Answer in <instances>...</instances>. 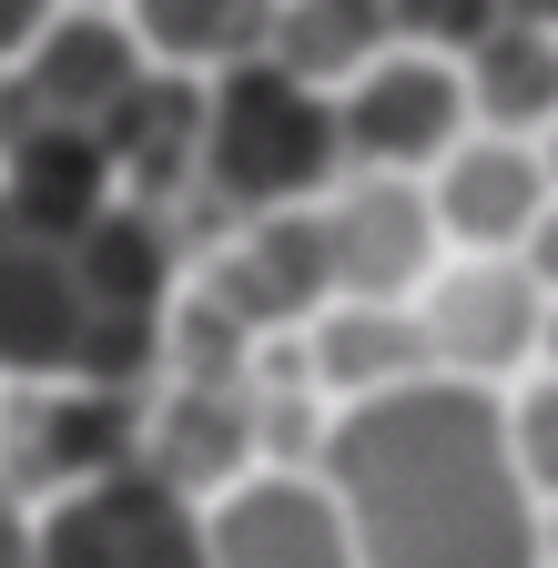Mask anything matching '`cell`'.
I'll return each mask as SVG.
<instances>
[{"instance_id": "7402d4cb", "label": "cell", "mask_w": 558, "mask_h": 568, "mask_svg": "<svg viewBox=\"0 0 558 568\" xmlns=\"http://www.w3.org/2000/svg\"><path fill=\"white\" fill-rule=\"evenodd\" d=\"M51 11H61V0H0V71H11V61L51 31Z\"/></svg>"}, {"instance_id": "44dd1931", "label": "cell", "mask_w": 558, "mask_h": 568, "mask_svg": "<svg viewBox=\"0 0 558 568\" xmlns=\"http://www.w3.org/2000/svg\"><path fill=\"white\" fill-rule=\"evenodd\" d=\"M386 31L396 51H467L477 31H498V0H386Z\"/></svg>"}, {"instance_id": "7a4b0ae2", "label": "cell", "mask_w": 558, "mask_h": 568, "mask_svg": "<svg viewBox=\"0 0 558 568\" xmlns=\"http://www.w3.org/2000/svg\"><path fill=\"white\" fill-rule=\"evenodd\" d=\"M345 173V142H335V92L254 61L203 71V183L224 213H264V203H315Z\"/></svg>"}, {"instance_id": "4316f807", "label": "cell", "mask_w": 558, "mask_h": 568, "mask_svg": "<svg viewBox=\"0 0 558 568\" xmlns=\"http://www.w3.org/2000/svg\"><path fill=\"white\" fill-rule=\"evenodd\" d=\"M538 376H558V295H548V315H538V355H528Z\"/></svg>"}, {"instance_id": "9c48e42d", "label": "cell", "mask_w": 558, "mask_h": 568, "mask_svg": "<svg viewBox=\"0 0 558 568\" xmlns=\"http://www.w3.org/2000/svg\"><path fill=\"white\" fill-rule=\"evenodd\" d=\"M538 203H548V173L518 132H457L437 173H427V213H437V234L457 254H518L528 224H538Z\"/></svg>"}, {"instance_id": "4fadbf2b", "label": "cell", "mask_w": 558, "mask_h": 568, "mask_svg": "<svg viewBox=\"0 0 558 568\" xmlns=\"http://www.w3.org/2000/svg\"><path fill=\"white\" fill-rule=\"evenodd\" d=\"M143 477H163L173 497L214 508L234 477H254V416H244V386H153L143 406Z\"/></svg>"}, {"instance_id": "603a6c76", "label": "cell", "mask_w": 558, "mask_h": 568, "mask_svg": "<svg viewBox=\"0 0 558 568\" xmlns=\"http://www.w3.org/2000/svg\"><path fill=\"white\" fill-rule=\"evenodd\" d=\"M518 264L538 274V295H558V193L538 203V224H528V244H518Z\"/></svg>"}, {"instance_id": "ffe728a7", "label": "cell", "mask_w": 558, "mask_h": 568, "mask_svg": "<svg viewBox=\"0 0 558 568\" xmlns=\"http://www.w3.org/2000/svg\"><path fill=\"white\" fill-rule=\"evenodd\" d=\"M498 426H508V457H518V487L538 497V508H558V376H518L498 396Z\"/></svg>"}, {"instance_id": "e0dca14e", "label": "cell", "mask_w": 558, "mask_h": 568, "mask_svg": "<svg viewBox=\"0 0 558 568\" xmlns=\"http://www.w3.org/2000/svg\"><path fill=\"white\" fill-rule=\"evenodd\" d=\"M457 92H467L477 132H518L528 142L538 122H558V31H518V21L477 31L457 51Z\"/></svg>"}, {"instance_id": "6da1fadb", "label": "cell", "mask_w": 558, "mask_h": 568, "mask_svg": "<svg viewBox=\"0 0 558 568\" xmlns=\"http://www.w3.org/2000/svg\"><path fill=\"white\" fill-rule=\"evenodd\" d=\"M315 477L356 568H538V497L518 487L487 386L416 376L335 406Z\"/></svg>"}, {"instance_id": "cb8c5ba5", "label": "cell", "mask_w": 558, "mask_h": 568, "mask_svg": "<svg viewBox=\"0 0 558 568\" xmlns=\"http://www.w3.org/2000/svg\"><path fill=\"white\" fill-rule=\"evenodd\" d=\"M0 568H41V538H31V508L0 487Z\"/></svg>"}, {"instance_id": "30bf717a", "label": "cell", "mask_w": 558, "mask_h": 568, "mask_svg": "<svg viewBox=\"0 0 558 568\" xmlns=\"http://www.w3.org/2000/svg\"><path fill=\"white\" fill-rule=\"evenodd\" d=\"M11 71H21L31 122H82V132H102V122H112V102L153 71V51L132 41V21H122V11H72V0H61L51 31H41Z\"/></svg>"}, {"instance_id": "9a60e30c", "label": "cell", "mask_w": 558, "mask_h": 568, "mask_svg": "<svg viewBox=\"0 0 558 568\" xmlns=\"http://www.w3.org/2000/svg\"><path fill=\"white\" fill-rule=\"evenodd\" d=\"M72 335H82L72 254L0 224V376L11 386H51L61 366H72Z\"/></svg>"}, {"instance_id": "83f0119b", "label": "cell", "mask_w": 558, "mask_h": 568, "mask_svg": "<svg viewBox=\"0 0 558 568\" xmlns=\"http://www.w3.org/2000/svg\"><path fill=\"white\" fill-rule=\"evenodd\" d=\"M528 153H538V173H548V193H558V122H538V132H528Z\"/></svg>"}, {"instance_id": "f1b7e54d", "label": "cell", "mask_w": 558, "mask_h": 568, "mask_svg": "<svg viewBox=\"0 0 558 568\" xmlns=\"http://www.w3.org/2000/svg\"><path fill=\"white\" fill-rule=\"evenodd\" d=\"M538 568H558V508H538Z\"/></svg>"}, {"instance_id": "8fae6325", "label": "cell", "mask_w": 558, "mask_h": 568, "mask_svg": "<svg viewBox=\"0 0 558 568\" xmlns=\"http://www.w3.org/2000/svg\"><path fill=\"white\" fill-rule=\"evenodd\" d=\"M92 142L112 153V183H122L132 203H183V193L203 183V71L153 61L143 82L112 102V122H102Z\"/></svg>"}, {"instance_id": "d4e9b609", "label": "cell", "mask_w": 558, "mask_h": 568, "mask_svg": "<svg viewBox=\"0 0 558 568\" xmlns=\"http://www.w3.org/2000/svg\"><path fill=\"white\" fill-rule=\"evenodd\" d=\"M31 132V102H21V71H0V153Z\"/></svg>"}, {"instance_id": "3957f363", "label": "cell", "mask_w": 558, "mask_h": 568, "mask_svg": "<svg viewBox=\"0 0 558 568\" xmlns=\"http://www.w3.org/2000/svg\"><path fill=\"white\" fill-rule=\"evenodd\" d=\"M244 335H305L315 305H335V264H325V224L315 203H264V213H234V224L193 254V274Z\"/></svg>"}, {"instance_id": "484cf974", "label": "cell", "mask_w": 558, "mask_h": 568, "mask_svg": "<svg viewBox=\"0 0 558 568\" xmlns=\"http://www.w3.org/2000/svg\"><path fill=\"white\" fill-rule=\"evenodd\" d=\"M498 21H518V31H558V0H498Z\"/></svg>"}, {"instance_id": "d6986e66", "label": "cell", "mask_w": 558, "mask_h": 568, "mask_svg": "<svg viewBox=\"0 0 558 568\" xmlns=\"http://www.w3.org/2000/svg\"><path fill=\"white\" fill-rule=\"evenodd\" d=\"M132 41L173 71H224V61H254L264 51V21L274 0H122Z\"/></svg>"}, {"instance_id": "8992f818", "label": "cell", "mask_w": 558, "mask_h": 568, "mask_svg": "<svg viewBox=\"0 0 558 568\" xmlns=\"http://www.w3.org/2000/svg\"><path fill=\"white\" fill-rule=\"evenodd\" d=\"M457 132H467V92H457L447 51H376L356 82L335 92L345 173H416L427 183Z\"/></svg>"}, {"instance_id": "ba28073f", "label": "cell", "mask_w": 558, "mask_h": 568, "mask_svg": "<svg viewBox=\"0 0 558 568\" xmlns=\"http://www.w3.org/2000/svg\"><path fill=\"white\" fill-rule=\"evenodd\" d=\"M203 568H356V538H345L325 477L254 467L203 508Z\"/></svg>"}, {"instance_id": "277c9868", "label": "cell", "mask_w": 558, "mask_h": 568, "mask_svg": "<svg viewBox=\"0 0 558 568\" xmlns=\"http://www.w3.org/2000/svg\"><path fill=\"white\" fill-rule=\"evenodd\" d=\"M538 274L518 254H457L447 274L416 284V325H427V366L457 376V386H487V396H508L528 376V355H538Z\"/></svg>"}, {"instance_id": "5b68a950", "label": "cell", "mask_w": 558, "mask_h": 568, "mask_svg": "<svg viewBox=\"0 0 558 568\" xmlns=\"http://www.w3.org/2000/svg\"><path fill=\"white\" fill-rule=\"evenodd\" d=\"M31 538H41V568H203V508L143 467L41 497Z\"/></svg>"}, {"instance_id": "2e32d148", "label": "cell", "mask_w": 558, "mask_h": 568, "mask_svg": "<svg viewBox=\"0 0 558 568\" xmlns=\"http://www.w3.org/2000/svg\"><path fill=\"white\" fill-rule=\"evenodd\" d=\"M61 254H72L82 305H122V315H163L173 284H183V234H173V213H163V203H132V193L102 203Z\"/></svg>"}, {"instance_id": "ac0fdd59", "label": "cell", "mask_w": 558, "mask_h": 568, "mask_svg": "<svg viewBox=\"0 0 558 568\" xmlns=\"http://www.w3.org/2000/svg\"><path fill=\"white\" fill-rule=\"evenodd\" d=\"M376 51H396L386 0H274V21H264V61L315 92H345Z\"/></svg>"}, {"instance_id": "5bb4252c", "label": "cell", "mask_w": 558, "mask_h": 568, "mask_svg": "<svg viewBox=\"0 0 558 568\" xmlns=\"http://www.w3.org/2000/svg\"><path fill=\"white\" fill-rule=\"evenodd\" d=\"M295 345H305V376H315L325 406H356V396H386V386L437 376V366H427V325H416V305L335 295V305H315V325H305Z\"/></svg>"}, {"instance_id": "f546056e", "label": "cell", "mask_w": 558, "mask_h": 568, "mask_svg": "<svg viewBox=\"0 0 558 568\" xmlns=\"http://www.w3.org/2000/svg\"><path fill=\"white\" fill-rule=\"evenodd\" d=\"M72 11H122V0H72Z\"/></svg>"}, {"instance_id": "52a82bcc", "label": "cell", "mask_w": 558, "mask_h": 568, "mask_svg": "<svg viewBox=\"0 0 558 568\" xmlns=\"http://www.w3.org/2000/svg\"><path fill=\"white\" fill-rule=\"evenodd\" d=\"M315 224H325L335 295H366V305H416V284L447 254L416 173H335L315 193Z\"/></svg>"}, {"instance_id": "7c38bea8", "label": "cell", "mask_w": 558, "mask_h": 568, "mask_svg": "<svg viewBox=\"0 0 558 568\" xmlns=\"http://www.w3.org/2000/svg\"><path fill=\"white\" fill-rule=\"evenodd\" d=\"M102 203H122V183H112V153L82 122H31L0 153V224L31 234V244H72Z\"/></svg>"}]
</instances>
